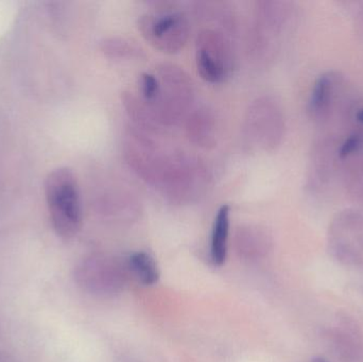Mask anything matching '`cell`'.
Instances as JSON below:
<instances>
[{"label":"cell","mask_w":363,"mask_h":362,"mask_svg":"<svg viewBox=\"0 0 363 362\" xmlns=\"http://www.w3.org/2000/svg\"><path fill=\"white\" fill-rule=\"evenodd\" d=\"M330 91V80L328 77L322 76L318 79L315 84L311 99V108L313 111H318L324 106L328 97Z\"/></svg>","instance_id":"7c38bea8"},{"label":"cell","mask_w":363,"mask_h":362,"mask_svg":"<svg viewBox=\"0 0 363 362\" xmlns=\"http://www.w3.org/2000/svg\"><path fill=\"white\" fill-rule=\"evenodd\" d=\"M311 362H328L325 359L321 358V357H315V359H313Z\"/></svg>","instance_id":"9a60e30c"},{"label":"cell","mask_w":363,"mask_h":362,"mask_svg":"<svg viewBox=\"0 0 363 362\" xmlns=\"http://www.w3.org/2000/svg\"><path fill=\"white\" fill-rule=\"evenodd\" d=\"M101 50L111 59H134L142 55L143 51L131 40L118 36L106 38L101 43Z\"/></svg>","instance_id":"8fae6325"},{"label":"cell","mask_w":363,"mask_h":362,"mask_svg":"<svg viewBox=\"0 0 363 362\" xmlns=\"http://www.w3.org/2000/svg\"><path fill=\"white\" fill-rule=\"evenodd\" d=\"M47 203L53 227L63 238H72L78 233L82 220L80 191L72 170H53L45 184Z\"/></svg>","instance_id":"7a4b0ae2"},{"label":"cell","mask_w":363,"mask_h":362,"mask_svg":"<svg viewBox=\"0 0 363 362\" xmlns=\"http://www.w3.org/2000/svg\"><path fill=\"white\" fill-rule=\"evenodd\" d=\"M140 96L125 93L123 103L138 127L157 130L180 123L194 97L190 77L174 64H162L140 77Z\"/></svg>","instance_id":"6da1fadb"},{"label":"cell","mask_w":363,"mask_h":362,"mask_svg":"<svg viewBox=\"0 0 363 362\" xmlns=\"http://www.w3.org/2000/svg\"><path fill=\"white\" fill-rule=\"evenodd\" d=\"M230 208L221 206L217 212L211 232V259L213 265H223L228 255V233H230Z\"/></svg>","instance_id":"9c48e42d"},{"label":"cell","mask_w":363,"mask_h":362,"mask_svg":"<svg viewBox=\"0 0 363 362\" xmlns=\"http://www.w3.org/2000/svg\"><path fill=\"white\" fill-rule=\"evenodd\" d=\"M188 138L196 146L211 148L216 144V120L207 108L194 111L186 121Z\"/></svg>","instance_id":"ba28073f"},{"label":"cell","mask_w":363,"mask_h":362,"mask_svg":"<svg viewBox=\"0 0 363 362\" xmlns=\"http://www.w3.org/2000/svg\"><path fill=\"white\" fill-rule=\"evenodd\" d=\"M84 268L87 286L99 295H116L127 282V269L114 257H93Z\"/></svg>","instance_id":"8992f818"},{"label":"cell","mask_w":363,"mask_h":362,"mask_svg":"<svg viewBox=\"0 0 363 362\" xmlns=\"http://www.w3.org/2000/svg\"><path fill=\"white\" fill-rule=\"evenodd\" d=\"M271 239L264 229L254 225H241L235 235V248L239 256L247 261H257L270 250Z\"/></svg>","instance_id":"52a82bcc"},{"label":"cell","mask_w":363,"mask_h":362,"mask_svg":"<svg viewBox=\"0 0 363 362\" xmlns=\"http://www.w3.org/2000/svg\"><path fill=\"white\" fill-rule=\"evenodd\" d=\"M138 29L145 40L157 50L177 53L187 43L190 26L187 16L181 11L164 9L140 16Z\"/></svg>","instance_id":"3957f363"},{"label":"cell","mask_w":363,"mask_h":362,"mask_svg":"<svg viewBox=\"0 0 363 362\" xmlns=\"http://www.w3.org/2000/svg\"><path fill=\"white\" fill-rule=\"evenodd\" d=\"M362 140L360 136L353 135L351 137L347 138L345 140V144L342 145V148L340 150V155L342 157H347V155L352 154V153L357 151L358 149L362 146Z\"/></svg>","instance_id":"4fadbf2b"},{"label":"cell","mask_w":363,"mask_h":362,"mask_svg":"<svg viewBox=\"0 0 363 362\" xmlns=\"http://www.w3.org/2000/svg\"><path fill=\"white\" fill-rule=\"evenodd\" d=\"M196 63L199 74L206 82L221 83L233 69L230 42L219 30L204 29L196 40Z\"/></svg>","instance_id":"277c9868"},{"label":"cell","mask_w":363,"mask_h":362,"mask_svg":"<svg viewBox=\"0 0 363 362\" xmlns=\"http://www.w3.org/2000/svg\"><path fill=\"white\" fill-rule=\"evenodd\" d=\"M357 119L360 123H363V110H360L359 112L357 113Z\"/></svg>","instance_id":"5bb4252c"},{"label":"cell","mask_w":363,"mask_h":362,"mask_svg":"<svg viewBox=\"0 0 363 362\" xmlns=\"http://www.w3.org/2000/svg\"><path fill=\"white\" fill-rule=\"evenodd\" d=\"M277 125V108L269 98H259L250 104L245 115V131L257 146L269 148L275 144Z\"/></svg>","instance_id":"5b68a950"},{"label":"cell","mask_w":363,"mask_h":362,"mask_svg":"<svg viewBox=\"0 0 363 362\" xmlns=\"http://www.w3.org/2000/svg\"><path fill=\"white\" fill-rule=\"evenodd\" d=\"M128 269L145 286H152L159 281L160 271L157 261L148 253H133L128 261Z\"/></svg>","instance_id":"30bf717a"}]
</instances>
